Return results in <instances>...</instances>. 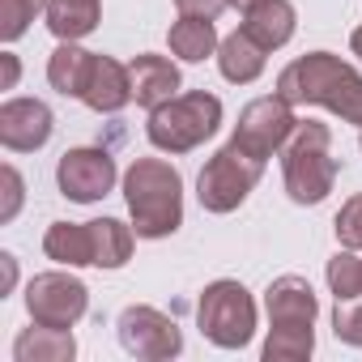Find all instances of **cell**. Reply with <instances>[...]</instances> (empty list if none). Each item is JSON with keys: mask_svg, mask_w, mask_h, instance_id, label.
<instances>
[{"mask_svg": "<svg viewBox=\"0 0 362 362\" xmlns=\"http://www.w3.org/2000/svg\"><path fill=\"white\" fill-rule=\"evenodd\" d=\"M230 5H235V9H239V13H252V9H256V5H264V0H230Z\"/></svg>", "mask_w": 362, "mask_h": 362, "instance_id": "33", "label": "cell"}, {"mask_svg": "<svg viewBox=\"0 0 362 362\" xmlns=\"http://www.w3.org/2000/svg\"><path fill=\"white\" fill-rule=\"evenodd\" d=\"M0 264H5V290H13V281H18V260L5 252V256H0Z\"/></svg>", "mask_w": 362, "mask_h": 362, "instance_id": "30", "label": "cell"}, {"mask_svg": "<svg viewBox=\"0 0 362 362\" xmlns=\"http://www.w3.org/2000/svg\"><path fill=\"white\" fill-rule=\"evenodd\" d=\"M332 332H337V341L362 349V294L337 298V307H332Z\"/></svg>", "mask_w": 362, "mask_h": 362, "instance_id": "26", "label": "cell"}, {"mask_svg": "<svg viewBox=\"0 0 362 362\" xmlns=\"http://www.w3.org/2000/svg\"><path fill=\"white\" fill-rule=\"evenodd\" d=\"M218 128H222V98L209 90H188V94H175L170 103L149 111L145 136L162 153H188V149L205 145Z\"/></svg>", "mask_w": 362, "mask_h": 362, "instance_id": "4", "label": "cell"}, {"mask_svg": "<svg viewBox=\"0 0 362 362\" xmlns=\"http://www.w3.org/2000/svg\"><path fill=\"white\" fill-rule=\"evenodd\" d=\"M39 13H47V0H0V39L18 43Z\"/></svg>", "mask_w": 362, "mask_h": 362, "instance_id": "25", "label": "cell"}, {"mask_svg": "<svg viewBox=\"0 0 362 362\" xmlns=\"http://www.w3.org/2000/svg\"><path fill=\"white\" fill-rule=\"evenodd\" d=\"M90 69H94V52L77 47V43H60L47 60V81L56 94L64 98H81L86 94V81H90Z\"/></svg>", "mask_w": 362, "mask_h": 362, "instance_id": "17", "label": "cell"}, {"mask_svg": "<svg viewBox=\"0 0 362 362\" xmlns=\"http://www.w3.org/2000/svg\"><path fill=\"white\" fill-rule=\"evenodd\" d=\"M0 179H5V209H0V222H13L18 209H22V175L13 166L0 170Z\"/></svg>", "mask_w": 362, "mask_h": 362, "instance_id": "28", "label": "cell"}, {"mask_svg": "<svg viewBox=\"0 0 362 362\" xmlns=\"http://www.w3.org/2000/svg\"><path fill=\"white\" fill-rule=\"evenodd\" d=\"M73 354H77V341H73L69 328L35 324V328H26L13 341V358L18 362H73Z\"/></svg>", "mask_w": 362, "mask_h": 362, "instance_id": "18", "label": "cell"}, {"mask_svg": "<svg viewBox=\"0 0 362 362\" xmlns=\"http://www.w3.org/2000/svg\"><path fill=\"white\" fill-rule=\"evenodd\" d=\"M132 226H124L119 218H94L90 222V239H94V269H124L132 260Z\"/></svg>", "mask_w": 362, "mask_h": 362, "instance_id": "21", "label": "cell"}, {"mask_svg": "<svg viewBox=\"0 0 362 362\" xmlns=\"http://www.w3.org/2000/svg\"><path fill=\"white\" fill-rule=\"evenodd\" d=\"M179 13H188V18H218L230 0H175Z\"/></svg>", "mask_w": 362, "mask_h": 362, "instance_id": "29", "label": "cell"}, {"mask_svg": "<svg viewBox=\"0 0 362 362\" xmlns=\"http://www.w3.org/2000/svg\"><path fill=\"white\" fill-rule=\"evenodd\" d=\"M332 230H337V243H341V247L362 252V197H349V201L341 205Z\"/></svg>", "mask_w": 362, "mask_h": 362, "instance_id": "27", "label": "cell"}, {"mask_svg": "<svg viewBox=\"0 0 362 362\" xmlns=\"http://www.w3.org/2000/svg\"><path fill=\"white\" fill-rule=\"evenodd\" d=\"M128 73H132V98L141 103V107H162V103H170L175 94H179V69L166 60V56H136L132 64H128Z\"/></svg>", "mask_w": 362, "mask_h": 362, "instance_id": "14", "label": "cell"}, {"mask_svg": "<svg viewBox=\"0 0 362 362\" xmlns=\"http://www.w3.org/2000/svg\"><path fill=\"white\" fill-rule=\"evenodd\" d=\"M349 52H354V56H358V60H362V26H358V30H354V35H349Z\"/></svg>", "mask_w": 362, "mask_h": 362, "instance_id": "32", "label": "cell"}, {"mask_svg": "<svg viewBox=\"0 0 362 362\" xmlns=\"http://www.w3.org/2000/svg\"><path fill=\"white\" fill-rule=\"evenodd\" d=\"M124 201L136 239H166L184 226V179L162 158H136L124 170Z\"/></svg>", "mask_w": 362, "mask_h": 362, "instance_id": "2", "label": "cell"}, {"mask_svg": "<svg viewBox=\"0 0 362 362\" xmlns=\"http://www.w3.org/2000/svg\"><path fill=\"white\" fill-rule=\"evenodd\" d=\"M56 115L39 98H9L0 107V145L13 153H35L52 141Z\"/></svg>", "mask_w": 362, "mask_h": 362, "instance_id": "11", "label": "cell"}, {"mask_svg": "<svg viewBox=\"0 0 362 362\" xmlns=\"http://www.w3.org/2000/svg\"><path fill=\"white\" fill-rule=\"evenodd\" d=\"M264 307H269V328H315L320 298L307 277L286 273L264 290Z\"/></svg>", "mask_w": 362, "mask_h": 362, "instance_id": "12", "label": "cell"}, {"mask_svg": "<svg viewBox=\"0 0 362 362\" xmlns=\"http://www.w3.org/2000/svg\"><path fill=\"white\" fill-rule=\"evenodd\" d=\"M281 179L294 205H320L337 184L332 132L315 119H298L290 141L281 145Z\"/></svg>", "mask_w": 362, "mask_h": 362, "instance_id": "3", "label": "cell"}, {"mask_svg": "<svg viewBox=\"0 0 362 362\" xmlns=\"http://www.w3.org/2000/svg\"><path fill=\"white\" fill-rule=\"evenodd\" d=\"M277 94L294 107H328L345 124L362 128V73L332 52H307L281 69Z\"/></svg>", "mask_w": 362, "mask_h": 362, "instance_id": "1", "label": "cell"}, {"mask_svg": "<svg viewBox=\"0 0 362 362\" xmlns=\"http://www.w3.org/2000/svg\"><path fill=\"white\" fill-rule=\"evenodd\" d=\"M166 43H170V52L179 60H188V64H201L205 56H214L222 47V39L214 30V18H188V13H179V22H170Z\"/></svg>", "mask_w": 362, "mask_h": 362, "instance_id": "19", "label": "cell"}, {"mask_svg": "<svg viewBox=\"0 0 362 362\" xmlns=\"http://www.w3.org/2000/svg\"><path fill=\"white\" fill-rule=\"evenodd\" d=\"M47 26L60 43H77L98 26V0H47Z\"/></svg>", "mask_w": 362, "mask_h": 362, "instance_id": "22", "label": "cell"}, {"mask_svg": "<svg viewBox=\"0 0 362 362\" xmlns=\"http://www.w3.org/2000/svg\"><path fill=\"white\" fill-rule=\"evenodd\" d=\"M197 320L201 332L218 345V349H243L256 337V298L247 294L243 281H214L205 286L201 303H197Z\"/></svg>", "mask_w": 362, "mask_h": 362, "instance_id": "6", "label": "cell"}, {"mask_svg": "<svg viewBox=\"0 0 362 362\" xmlns=\"http://www.w3.org/2000/svg\"><path fill=\"white\" fill-rule=\"evenodd\" d=\"M115 158L107 149H94V145H81V149H69L56 166V184L69 201L77 205H94L103 201L111 188H115Z\"/></svg>", "mask_w": 362, "mask_h": 362, "instance_id": "10", "label": "cell"}, {"mask_svg": "<svg viewBox=\"0 0 362 362\" xmlns=\"http://www.w3.org/2000/svg\"><path fill=\"white\" fill-rule=\"evenodd\" d=\"M90 307V290L73 273H39L26 286V311L35 324L47 328H73Z\"/></svg>", "mask_w": 362, "mask_h": 362, "instance_id": "9", "label": "cell"}, {"mask_svg": "<svg viewBox=\"0 0 362 362\" xmlns=\"http://www.w3.org/2000/svg\"><path fill=\"white\" fill-rule=\"evenodd\" d=\"M260 175H264V162L252 158L243 145L226 141V145L201 166L197 201H201V209H209V214H235V209L252 197V188L260 184Z\"/></svg>", "mask_w": 362, "mask_h": 362, "instance_id": "5", "label": "cell"}, {"mask_svg": "<svg viewBox=\"0 0 362 362\" xmlns=\"http://www.w3.org/2000/svg\"><path fill=\"white\" fill-rule=\"evenodd\" d=\"M298 128V119H294V103H286L281 94H273V98H256V103H247L243 111H239V124H235V145H243L252 158H260V162H269L286 141H290V132Z\"/></svg>", "mask_w": 362, "mask_h": 362, "instance_id": "8", "label": "cell"}, {"mask_svg": "<svg viewBox=\"0 0 362 362\" xmlns=\"http://www.w3.org/2000/svg\"><path fill=\"white\" fill-rule=\"evenodd\" d=\"M0 60H5V90H13V81H18V56H0Z\"/></svg>", "mask_w": 362, "mask_h": 362, "instance_id": "31", "label": "cell"}, {"mask_svg": "<svg viewBox=\"0 0 362 362\" xmlns=\"http://www.w3.org/2000/svg\"><path fill=\"white\" fill-rule=\"evenodd\" d=\"M43 252H47L56 264H69V269L94 264L90 222H52V226H47V235H43Z\"/></svg>", "mask_w": 362, "mask_h": 362, "instance_id": "20", "label": "cell"}, {"mask_svg": "<svg viewBox=\"0 0 362 362\" xmlns=\"http://www.w3.org/2000/svg\"><path fill=\"white\" fill-rule=\"evenodd\" d=\"M264 47L239 26L235 35H226L222 39V47H218V69H222V77L226 81H235V86H252L260 73H264Z\"/></svg>", "mask_w": 362, "mask_h": 362, "instance_id": "16", "label": "cell"}, {"mask_svg": "<svg viewBox=\"0 0 362 362\" xmlns=\"http://www.w3.org/2000/svg\"><path fill=\"white\" fill-rule=\"evenodd\" d=\"M119 345L141 358V362H166V358H179L184 354V332L170 315H162L158 307H145V303H132L119 311Z\"/></svg>", "mask_w": 362, "mask_h": 362, "instance_id": "7", "label": "cell"}, {"mask_svg": "<svg viewBox=\"0 0 362 362\" xmlns=\"http://www.w3.org/2000/svg\"><path fill=\"white\" fill-rule=\"evenodd\" d=\"M294 26H298V13L290 0H264L252 13H243V30L264 47V52H277L294 39Z\"/></svg>", "mask_w": 362, "mask_h": 362, "instance_id": "15", "label": "cell"}, {"mask_svg": "<svg viewBox=\"0 0 362 362\" xmlns=\"http://www.w3.org/2000/svg\"><path fill=\"white\" fill-rule=\"evenodd\" d=\"M81 103L98 115H115L132 103V73L128 64L111 60V56H98L94 52V69H90V81H86V94Z\"/></svg>", "mask_w": 362, "mask_h": 362, "instance_id": "13", "label": "cell"}, {"mask_svg": "<svg viewBox=\"0 0 362 362\" xmlns=\"http://www.w3.org/2000/svg\"><path fill=\"white\" fill-rule=\"evenodd\" d=\"M324 277H328V290H332L337 298L362 294V256H354V247H341V252L328 260Z\"/></svg>", "mask_w": 362, "mask_h": 362, "instance_id": "24", "label": "cell"}, {"mask_svg": "<svg viewBox=\"0 0 362 362\" xmlns=\"http://www.w3.org/2000/svg\"><path fill=\"white\" fill-rule=\"evenodd\" d=\"M315 349V328H269L264 362H303Z\"/></svg>", "mask_w": 362, "mask_h": 362, "instance_id": "23", "label": "cell"}]
</instances>
